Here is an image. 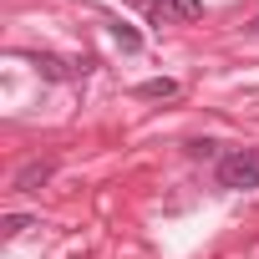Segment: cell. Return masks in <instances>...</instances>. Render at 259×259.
<instances>
[{
	"instance_id": "1",
	"label": "cell",
	"mask_w": 259,
	"mask_h": 259,
	"mask_svg": "<svg viewBox=\"0 0 259 259\" xmlns=\"http://www.w3.org/2000/svg\"><path fill=\"white\" fill-rule=\"evenodd\" d=\"M213 178H219V188H234V193L259 188V148H234V153H224L219 168H213Z\"/></svg>"
},
{
	"instance_id": "2",
	"label": "cell",
	"mask_w": 259,
	"mask_h": 259,
	"mask_svg": "<svg viewBox=\"0 0 259 259\" xmlns=\"http://www.w3.org/2000/svg\"><path fill=\"white\" fill-rule=\"evenodd\" d=\"M51 178H56V158H31V163L16 173V193H41Z\"/></svg>"
},
{
	"instance_id": "3",
	"label": "cell",
	"mask_w": 259,
	"mask_h": 259,
	"mask_svg": "<svg viewBox=\"0 0 259 259\" xmlns=\"http://www.w3.org/2000/svg\"><path fill=\"white\" fill-rule=\"evenodd\" d=\"M36 66H41V76L46 81H71V76H87L92 71V61H61V56H36Z\"/></svg>"
},
{
	"instance_id": "4",
	"label": "cell",
	"mask_w": 259,
	"mask_h": 259,
	"mask_svg": "<svg viewBox=\"0 0 259 259\" xmlns=\"http://www.w3.org/2000/svg\"><path fill=\"white\" fill-rule=\"evenodd\" d=\"M153 11L158 16H173V21H198L203 16V0H158Z\"/></svg>"
},
{
	"instance_id": "5",
	"label": "cell",
	"mask_w": 259,
	"mask_h": 259,
	"mask_svg": "<svg viewBox=\"0 0 259 259\" xmlns=\"http://www.w3.org/2000/svg\"><path fill=\"white\" fill-rule=\"evenodd\" d=\"M138 97L168 102V97H178V81H173V76H153V81H143V87H138Z\"/></svg>"
},
{
	"instance_id": "6",
	"label": "cell",
	"mask_w": 259,
	"mask_h": 259,
	"mask_svg": "<svg viewBox=\"0 0 259 259\" xmlns=\"http://www.w3.org/2000/svg\"><path fill=\"white\" fill-rule=\"evenodd\" d=\"M112 36H117V46H122V51H143V36H138L133 26H112Z\"/></svg>"
},
{
	"instance_id": "7",
	"label": "cell",
	"mask_w": 259,
	"mask_h": 259,
	"mask_svg": "<svg viewBox=\"0 0 259 259\" xmlns=\"http://www.w3.org/2000/svg\"><path fill=\"white\" fill-rule=\"evenodd\" d=\"M31 224H36V219H31V213H6V219H0V229H6V234H11V239H16V234H26V229H31Z\"/></svg>"
},
{
	"instance_id": "8",
	"label": "cell",
	"mask_w": 259,
	"mask_h": 259,
	"mask_svg": "<svg viewBox=\"0 0 259 259\" xmlns=\"http://www.w3.org/2000/svg\"><path fill=\"white\" fill-rule=\"evenodd\" d=\"M188 158H224V153H219V143L198 138V143H188Z\"/></svg>"
},
{
	"instance_id": "9",
	"label": "cell",
	"mask_w": 259,
	"mask_h": 259,
	"mask_svg": "<svg viewBox=\"0 0 259 259\" xmlns=\"http://www.w3.org/2000/svg\"><path fill=\"white\" fill-rule=\"evenodd\" d=\"M138 6H158V0H138Z\"/></svg>"
},
{
	"instance_id": "10",
	"label": "cell",
	"mask_w": 259,
	"mask_h": 259,
	"mask_svg": "<svg viewBox=\"0 0 259 259\" xmlns=\"http://www.w3.org/2000/svg\"><path fill=\"white\" fill-rule=\"evenodd\" d=\"M249 31H254V36H259V21H254V26H249Z\"/></svg>"
}]
</instances>
